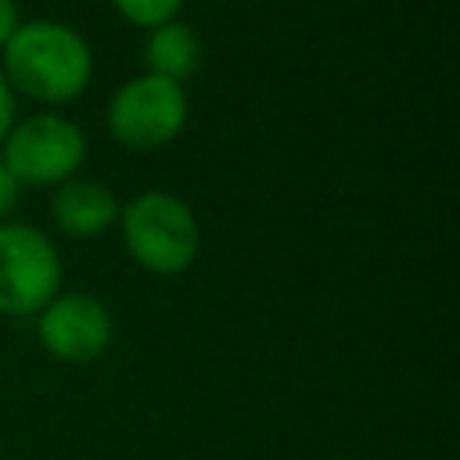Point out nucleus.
<instances>
[{
  "instance_id": "nucleus-3",
  "label": "nucleus",
  "mask_w": 460,
  "mask_h": 460,
  "mask_svg": "<svg viewBox=\"0 0 460 460\" xmlns=\"http://www.w3.org/2000/svg\"><path fill=\"white\" fill-rule=\"evenodd\" d=\"M61 288V255L47 230L0 219V313H40Z\"/></svg>"
},
{
  "instance_id": "nucleus-7",
  "label": "nucleus",
  "mask_w": 460,
  "mask_h": 460,
  "mask_svg": "<svg viewBox=\"0 0 460 460\" xmlns=\"http://www.w3.org/2000/svg\"><path fill=\"white\" fill-rule=\"evenodd\" d=\"M119 208L122 205L111 187H104L97 180H79V176H68L65 183H58V190L50 198L54 223L72 237H93V234L108 230L119 219Z\"/></svg>"
},
{
  "instance_id": "nucleus-2",
  "label": "nucleus",
  "mask_w": 460,
  "mask_h": 460,
  "mask_svg": "<svg viewBox=\"0 0 460 460\" xmlns=\"http://www.w3.org/2000/svg\"><path fill=\"white\" fill-rule=\"evenodd\" d=\"M129 255L151 273H183L201 248L194 208L169 190H140L119 208Z\"/></svg>"
},
{
  "instance_id": "nucleus-11",
  "label": "nucleus",
  "mask_w": 460,
  "mask_h": 460,
  "mask_svg": "<svg viewBox=\"0 0 460 460\" xmlns=\"http://www.w3.org/2000/svg\"><path fill=\"white\" fill-rule=\"evenodd\" d=\"M18 190H22V183L11 176V169L0 162V219L18 205Z\"/></svg>"
},
{
  "instance_id": "nucleus-1",
  "label": "nucleus",
  "mask_w": 460,
  "mask_h": 460,
  "mask_svg": "<svg viewBox=\"0 0 460 460\" xmlns=\"http://www.w3.org/2000/svg\"><path fill=\"white\" fill-rule=\"evenodd\" d=\"M4 75L40 101H68L93 75V54L79 29L58 18L18 22L4 43Z\"/></svg>"
},
{
  "instance_id": "nucleus-4",
  "label": "nucleus",
  "mask_w": 460,
  "mask_h": 460,
  "mask_svg": "<svg viewBox=\"0 0 460 460\" xmlns=\"http://www.w3.org/2000/svg\"><path fill=\"white\" fill-rule=\"evenodd\" d=\"M83 129L58 111H40L7 129L0 162L18 183H65L83 165Z\"/></svg>"
},
{
  "instance_id": "nucleus-10",
  "label": "nucleus",
  "mask_w": 460,
  "mask_h": 460,
  "mask_svg": "<svg viewBox=\"0 0 460 460\" xmlns=\"http://www.w3.org/2000/svg\"><path fill=\"white\" fill-rule=\"evenodd\" d=\"M11 126H14V90H11V83H7V75L0 68V144H4Z\"/></svg>"
},
{
  "instance_id": "nucleus-13",
  "label": "nucleus",
  "mask_w": 460,
  "mask_h": 460,
  "mask_svg": "<svg viewBox=\"0 0 460 460\" xmlns=\"http://www.w3.org/2000/svg\"><path fill=\"white\" fill-rule=\"evenodd\" d=\"M327 460H345V456H327Z\"/></svg>"
},
{
  "instance_id": "nucleus-5",
  "label": "nucleus",
  "mask_w": 460,
  "mask_h": 460,
  "mask_svg": "<svg viewBox=\"0 0 460 460\" xmlns=\"http://www.w3.org/2000/svg\"><path fill=\"white\" fill-rule=\"evenodd\" d=\"M108 129L126 147H162L187 122V93L180 83L162 75H133L108 101Z\"/></svg>"
},
{
  "instance_id": "nucleus-12",
  "label": "nucleus",
  "mask_w": 460,
  "mask_h": 460,
  "mask_svg": "<svg viewBox=\"0 0 460 460\" xmlns=\"http://www.w3.org/2000/svg\"><path fill=\"white\" fill-rule=\"evenodd\" d=\"M18 22H22V18H18V4H14V0H0V47L7 43V36L14 32Z\"/></svg>"
},
{
  "instance_id": "nucleus-6",
  "label": "nucleus",
  "mask_w": 460,
  "mask_h": 460,
  "mask_svg": "<svg viewBox=\"0 0 460 460\" xmlns=\"http://www.w3.org/2000/svg\"><path fill=\"white\" fill-rule=\"evenodd\" d=\"M40 345L61 363H90L97 359L115 334V320L97 295L86 291H58L40 309Z\"/></svg>"
},
{
  "instance_id": "nucleus-9",
  "label": "nucleus",
  "mask_w": 460,
  "mask_h": 460,
  "mask_svg": "<svg viewBox=\"0 0 460 460\" xmlns=\"http://www.w3.org/2000/svg\"><path fill=\"white\" fill-rule=\"evenodd\" d=\"M111 4H115L129 22L155 29V25H162V22H172L183 0H111Z\"/></svg>"
},
{
  "instance_id": "nucleus-8",
  "label": "nucleus",
  "mask_w": 460,
  "mask_h": 460,
  "mask_svg": "<svg viewBox=\"0 0 460 460\" xmlns=\"http://www.w3.org/2000/svg\"><path fill=\"white\" fill-rule=\"evenodd\" d=\"M144 61H147L151 75L183 83L201 65V43H198L190 25L172 18V22H162V25L151 29V36L144 43Z\"/></svg>"
}]
</instances>
